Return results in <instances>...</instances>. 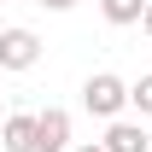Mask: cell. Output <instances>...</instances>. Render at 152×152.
I'll list each match as a JSON object with an SVG mask.
<instances>
[{
	"label": "cell",
	"instance_id": "5",
	"mask_svg": "<svg viewBox=\"0 0 152 152\" xmlns=\"http://www.w3.org/2000/svg\"><path fill=\"white\" fill-rule=\"evenodd\" d=\"M0 146L6 152H35V111H18L0 123Z\"/></svg>",
	"mask_w": 152,
	"mask_h": 152
},
{
	"label": "cell",
	"instance_id": "8",
	"mask_svg": "<svg viewBox=\"0 0 152 152\" xmlns=\"http://www.w3.org/2000/svg\"><path fill=\"white\" fill-rule=\"evenodd\" d=\"M41 6H47V12H70L76 0H41Z\"/></svg>",
	"mask_w": 152,
	"mask_h": 152
},
{
	"label": "cell",
	"instance_id": "2",
	"mask_svg": "<svg viewBox=\"0 0 152 152\" xmlns=\"http://www.w3.org/2000/svg\"><path fill=\"white\" fill-rule=\"evenodd\" d=\"M35 64H41V35L35 29H23V23L0 29V70H35Z\"/></svg>",
	"mask_w": 152,
	"mask_h": 152
},
{
	"label": "cell",
	"instance_id": "7",
	"mask_svg": "<svg viewBox=\"0 0 152 152\" xmlns=\"http://www.w3.org/2000/svg\"><path fill=\"white\" fill-rule=\"evenodd\" d=\"M129 105H134L140 117H152V70L140 76V82H129Z\"/></svg>",
	"mask_w": 152,
	"mask_h": 152
},
{
	"label": "cell",
	"instance_id": "6",
	"mask_svg": "<svg viewBox=\"0 0 152 152\" xmlns=\"http://www.w3.org/2000/svg\"><path fill=\"white\" fill-rule=\"evenodd\" d=\"M99 12H105V23H140V12H146V0H99Z\"/></svg>",
	"mask_w": 152,
	"mask_h": 152
},
{
	"label": "cell",
	"instance_id": "9",
	"mask_svg": "<svg viewBox=\"0 0 152 152\" xmlns=\"http://www.w3.org/2000/svg\"><path fill=\"white\" fill-rule=\"evenodd\" d=\"M140 29H146V35H152V0H146V12H140Z\"/></svg>",
	"mask_w": 152,
	"mask_h": 152
},
{
	"label": "cell",
	"instance_id": "10",
	"mask_svg": "<svg viewBox=\"0 0 152 152\" xmlns=\"http://www.w3.org/2000/svg\"><path fill=\"white\" fill-rule=\"evenodd\" d=\"M70 152H105V146H99V140H88V146H70Z\"/></svg>",
	"mask_w": 152,
	"mask_h": 152
},
{
	"label": "cell",
	"instance_id": "4",
	"mask_svg": "<svg viewBox=\"0 0 152 152\" xmlns=\"http://www.w3.org/2000/svg\"><path fill=\"white\" fill-rule=\"evenodd\" d=\"M99 146L105 152H152V134L140 129V123H129V117H111V129H105Z\"/></svg>",
	"mask_w": 152,
	"mask_h": 152
},
{
	"label": "cell",
	"instance_id": "1",
	"mask_svg": "<svg viewBox=\"0 0 152 152\" xmlns=\"http://www.w3.org/2000/svg\"><path fill=\"white\" fill-rule=\"evenodd\" d=\"M82 105H88L94 117L111 123V117H123V105H129V82L111 76V70H94L88 82H82Z\"/></svg>",
	"mask_w": 152,
	"mask_h": 152
},
{
	"label": "cell",
	"instance_id": "3",
	"mask_svg": "<svg viewBox=\"0 0 152 152\" xmlns=\"http://www.w3.org/2000/svg\"><path fill=\"white\" fill-rule=\"evenodd\" d=\"M35 152H70V111L64 105L35 111Z\"/></svg>",
	"mask_w": 152,
	"mask_h": 152
}]
</instances>
